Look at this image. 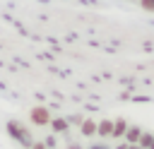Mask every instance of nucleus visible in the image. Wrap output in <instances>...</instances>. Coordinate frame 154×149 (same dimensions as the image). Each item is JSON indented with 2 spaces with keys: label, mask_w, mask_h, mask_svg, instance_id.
<instances>
[{
  "label": "nucleus",
  "mask_w": 154,
  "mask_h": 149,
  "mask_svg": "<svg viewBox=\"0 0 154 149\" xmlns=\"http://www.w3.org/2000/svg\"><path fill=\"white\" fill-rule=\"evenodd\" d=\"M7 132H10V137H12L14 142H19L24 149H26V147H31V142H34L31 132H29L22 123H17V120H10V123H7Z\"/></svg>",
  "instance_id": "f257e3e1"
},
{
  "label": "nucleus",
  "mask_w": 154,
  "mask_h": 149,
  "mask_svg": "<svg viewBox=\"0 0 154 149\" xmlns=\"http://www.w3.org/2000/svg\"><path fill=\"white\" fill-rule=\"evenodd\" d=\"M29 118H31L34 125H48L51 123V113H48L46 106H34L31 113H29Z\"/></svg>",
  "instance_id": "f03ea898"
},
{
  "label": "nucleus",
  "mask_w": 154,
  "mask_h": 149,
  "mask_svg": "<svg viewBox=\"0 0 154 149\" xmlns=\"http://www.w3.org/2000/svg\"><path fill=\"white\" fill-rule=\"evenodd\" d=\"M128 125H130V123H128L125 118H116V120H113V132H111V137H113V139H123Z\"/></svg>",
  "instance_id": "7ed1b4c3"
},
{
  "label": "nucleus",
  "mask_w": 154,
  "mask_h": 149,
  "mask_svg": "<svg viewBox=\"0 0 154 149\" xmlns=\"http://www.w3.org/2000/svg\"><path fill=\"white\" fill-rule=\"evenodd\" d=\"M140 135H142V127H140V125H128V130H125V135H123V139H125L128 144H137V139H140Z\"/></svg>",
  "instance_id": "20e7f679"
},
{
  "label": "nucleus",
  "mask_w": 154,
  "mask_h": 149,
  "mask_svg": "<svg viewBox=\"0 0 154 149\" xmlns=\"http://www.w3.org/2000/svg\"><path fill=\"white\" fill-rule=\"evenodd\" d=\"M48 125L53 127V132H55V135H63V132H67V130H70L67 118H51V123H48Z\"/></svg>",
  "instance_id": "39448f33"
},
{
  "label": "nucleus",
  "mask_w": 154,
  "mask_h": 149,
  "mask_svg": "<svg viewBox=\"0 0 154 149\" xmlns=\"http://www.w3.org/2000/svg\"><path fill=\"white\" fill-rule=\"evenodd\" d=\"M79 132H82L84 137H94V135H96V120L84 118V120L79 123Z\"/></svg>",
  "instance_id": "423d86ee"
},
{
  "label": "nucleus",
  "mask_w": 154,
  "mask_h": 149,
  "mask_svg": "<svg viewBox=\"0 0 154 149\" xmlns=\"http://www.w3.org/2000/svg\"><path fill=\"white\" fill-rule=\"evenodd\" d=\"M111 132H113V120H99V123H96V135H99L101 139L111 137Z\"/></svg>",
  "instance_id": "0eeeda50"
},
{
  "label": "nucleus",
  "mask_w": 154,
  "mask_h": 149,
  "mask_svg": "<svg viewBox=\"0 0 154 149\" xmlns=\"http://www.w3.org/2000/svg\"><path fill=\"white\" fill-rule=\"evenodd\" d=\"M137 144H140L142 149H149V144H152V132H144V130H142V135H140Z\"/></svg>",
  "instance_id": "6e6552de"
},
{
  "label": "nucleus",
  "mask_w": 154,
  "mask_h": 149,
  "mask_svg": "<svg viewBox=\"0 0 154 149\" xmlns=\"http://www.w3.org/2000/svg\"><path fill=\"white\" fill-rule=\"evenodd\" d=\"M140 5H142V10H147V12H154V0H140Z\"/></svg>",
  "instance_id": "1a4fd4ad"
},
{
  "label": "nucleus",
  "mask_w": 154,
  "mask_h": 149,
  "mask_svg": "<svg viewBox=\"0 0 154 149\" xmlns=\"http://www.w3.org/2000/svg\"><path fill=\"white\" fill-rule=\"evenodd\" d=\"M43 144H46V149H53V147L58 144V142H55V135H51V137H46V139H43Z\"/></svg>",
  "instance_id": "9d476101"
},
{
  "label": "nucleus",
  "mask_w": 154,
  "mask_h": 149,
  "mask_svg": "<svg viewBox=\"0 0 154 149\" xmlns=\"http://www.w3.org/2000/svg\"><path fill=\"white\" fill-rule=\"evenodd\" d=\"M82 120H84V118H82L79 113H77V115H70V118H67V123H70V125H79Z\"/></svg>",
  "instance_id": "9b49d317"
},
{
  "label": "nucleus",
  "mask_w": 154,
  "mask_h": 149,
  "mask_svg": "<svg viewBox=\"0 0 154 149\" xmlns=\"http://www.w3.org/2000/svg\"><path fill=\"white\" fill-rule=\"evenodd\" d=\"M89 149H111V147H108V144H103V142H94Z\"/></svg>",
  "instance_id": "f8f14e48"
},
{
  "label": "nucleus",
  "mask_w": 154,
  "mask_h": 149,
  "mask_svg": "<svg viewBox=\"0 0 154 149\" xmlns=\"http://www.w3.org/2000/svg\"><path fill=\"white\" fill-rule=\"evenodd\" d=\"M26 149H46V144L43 142H31V147H26Z\"/></svg>",
  "instance_id": "ddd939ff"
},
{
  "label": "nucleus",
  "mask_w": 154,
  "mask_h": 149,
  "mask_svg": "<svg viewBox=\"0 0 154 149\" xmlns=\"http://www.w3.org/2000/svg\"><path fill=\"white\" fill-rule=\"evenodd\" d=\"M67 149H82V147H79V144H75V142H70V144H67Z\"/></svg>",
  "instance_id": "4468645a"
},
{
  "label": "nucleus",
  "mask_w": 154,
  "mask_h": 149,
  "mask_svg": "<svg viewBox=\"0 0 154 149\" xmlns=\"http://www.w3.org/2000/svg\"><path fill=\"white\" fill-rule=\"evenodd\" d=\"M116 149H128V142H120V144H118Z\"/></svg>",
  "instance_id": "2eb2a0df"
},
{
  "label": "nucleus",
  "mask_w": 154,
  "mask_h": 149,
  "mask_svg": "<svg viewBox=\"0 0 154 149\" xmlns=\"http://www.w3.org/2000/svg\"><path fill=\"white\" fill-rule=\"evenodd\" d=\"M128 149H142L140 144H128Z\"/></svg>",
  "instance_id": "dca6fc26"
},
{
  "label": "nucleus",
  "mask_w": 154,
  "mask_h": 149,
  "mask_svg": "<svg viewBox=\"0 0 154 149\" xmlns=\"http://www.w3.org/2000/svg\"><path fill=\"white\" fill-rule=\"evenodd\" d=\"M149 149H154V135H152V144H149Z\"/></svg>",
  "instance_id": "f3484780"
}]
</instances>
